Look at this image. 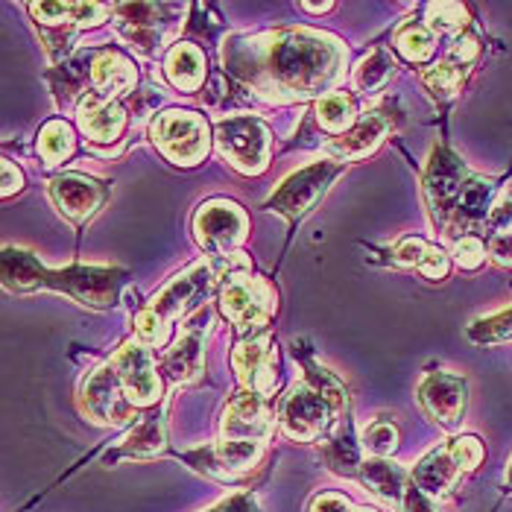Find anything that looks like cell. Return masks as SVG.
I'll list each match as a JSON object with an SVG mask.
<instances>
[{"label": "cell", "instance_id": "obj_1", "mask_svg": "<svg viewBox=\"0 0 512 512\" xmlns=\"http://www.w3.org/2000/svg\"><path fill=\"white\" fill-rule=\"evenodd\" d=\"M346 59L349 50L334 36L305 27L237 36L226 44V68L267 103H296L334 88Z\"/></svg>", "mask_w": 512, "mask_h": 512}, {"label": "cell", "instance_id": "obj_2", "mask_svg": "<svg viewBox=\"0 0 512 512\" xmlns=\"http://www.w3.org/2000/svg\"><path fill=\"white\" fill-rule=\"evenodd\" d=\"M126 281L123 270L112 267H68V270H47L39 264V258L27 249H3V284L6 290H56L71 296L74 302L94 308V311H109L120 299V287Z\"/></svg>", "mask_w": 512, "mask_h": 512}, {"label": "cell", "instance_id": "obj_3", "mask_svg": "<svg viewBox=\"0 0 512 512\" xmlns=\"http://www.w3.org/2000/svg\"><path fill=\"white\" fill-rule=\"evenodd\" d=\"M214 144L235 170L246 176H258L270 164L273 132L264 120L240 115V118L220 120L214 126Z\"/></svg>", "mask_w": 512, "mask_h": 512}, {"label": "cell", "instance_id": "obj_4", "mask_svg": "<svg viewBox=\"0 0 512 512\" xmlns=\"http://www.w3.org/2000/svg\"><path fill=\"white\" fill-rule=\"evenodd\" d=\"M150 135L158 153L179 167H194L211 153V129L197 112H182V109L161 112L153 120Z\"/></svg>", "mask_w": 512, "mask_h": 512}, {"label": "cell", "instance_id": "obj_5", "mask_svg": "<svg viewBox=\"0 0 512 512\" xmlns=\"http://www.w3.org/2000/svg\"><path fill=\"white\" fill-rule=\"evenodd\" d=\"M220 314L232 319L240 334H255L276 314V293L264 278L229 273L220 284Z\"/></svg>", "mask_w": 512, "mask_h": 512}, {"label": "cell", "instance_id": "obj_6", "mask_svg": "<svg viewBox=\"0 0 512 512\" xmlns=\"http://www.w3.org/2000/svg\"><path fill=\"white\" fill-rule=\"evenodd\" d=\"M79 410L85 419H91L94 425H103V428H123V425H138V407L129 404V398L120 387L118 372L109 363L97 366L85 381H82V390H79Z\"/></svg>", "mask_w": 512, "mask_h": 512}, {"label": "cell", "instance_id": "obj_7", "mask_svg": "<svg viewBox=\"0 0 512 512\" xmlns=\"http://www.w3.org/2000/svg\"><path fill=\"white\" fill-rule=\"evenodd\" d=\"M249 217L232 199H208L194 214V237L197 243L217 258L237 255V246L246 240Z\"/></svg>", "mask_w": 512, "mask_h": 512}, {"label": "cell", "instance_id": "obj_8", "mask_svg": "<svg viewBox=\"0 0 512 512\" xmlns=\"http://www.w3.org/2000/svg\"><path fill=\"white\" fill-rule=\"evenodd\" d=\"M343 161H314L296 173H290L278 191L270 197L267 208L284 214L287 220H302L319 199L325 197V191L331 188V182L343 173Z\"/></svg>", "mask_w": 512, "mask_h": 512}, {"label": "cell", "instance_id": "obj_9", "mask_svg": "<svg viewBox=\"0 0 512 512\" xmlns=\"http://www.w3.org/2000/svg\"><path fill=\"white\" fill-rule=\"evenodd\" d=\"M469 176L472 173L466 170V164L448 147H436L431 153L428 170H425V199H428V208H431L436 226L448 229L451 214L457 208V199L463 194Z\"/></svg>", "mask_w": 512, "mask_h": 512}, {"label": "cell", "instance_id": "obj_10", "mask_svg": "<svg viewBox=\"0 0 512 512\" xmlns=\"http://www.w3.org/2000/svg\"><path fill=\"white\" fill-rule=\"evenodd\" d=\"M211 287H214V267L208 261H197L185 273L170 278V284L158 293L147 308L156 311L170 325L176 319H188V316L202 311V302L208 299Z\"/></svg>", "mask_w": 512, "mask_h": 512}, {"label": "cell", "instance_id": "obj_11", "mask_svg": "<svg viewBox=\"0 0 512 512\" xmlns=\"http://www.w3.org/2000/svg\"><path fill=\"white\" fill-rule=\"evenodd\" d=\"M334 413L337 410L328 404V398H322L314 387H308L302 381L281 401L278 422H281V431L290 439H296V442H316L319 436L328 431Z\"/></svg>", "mask_w": 512, "mask_h": 512}, {"label": "cell", "instance_id": "obj_12", "mask_svg": "<svg viewBox=\"0 0 512 512\" xmlns=\"http://www.w3.org/2000/svg\"><path fill=\"white\" fill-rule=\"evenodd\" d=\"M112 366L118 372L120 387L129 398L132 407L147 410L158 404L161 398V378L156 372V360L150 346H144L141 340H129L118 355L112 357Z\"/></svg>", "mask_w": 512, "mask_h": 512}, {"label": "cell", "instance_id": "obj_13", "mask_svg": "<svg viewBox=\"0 0 512 512\" xmlns=\"http://www.w3.org/2000/svg\"><path fill=\"white\" fill-rule=\"evenodd\" d=\"M118 36L132 50H138L141 56H156L164 50V44L173 39V21H161V15L167 12V6L156 3H126L118 6Z\"/></svg>", "mask_w": 512, "mask_h": 512}, {"label": "cell", "instance_id": "obj_14", "mask_svg": "<svg viewBox=\"0 0 512 512\" xmlns=\"http://www.w3.org/2000/svg\"><path fill=\"white\" fill-rule=\"evenodd\" d=\"M232 366L240 384L246 387V393L270 395L276 390L278 352L270 334H252L240 340L232 352Z\"/></svg>", "mask_w": 512, "mask_h": 512}, {"label": "cell", "instance_id": "obj_15", "mask_svg": "<svg viewBox=\"0 0 512 512\" xmlns=\"http://www.w3.org/2000/svg\"><path fill=\"white\" fill-rule=\"evenodd\" d=\"M416 398H419L422 410L428 413V419H434L436 425H442L445 431H454L466 416L469 387L463 378H457L451 372H431L419 384Z\"/></svg>", "mask_w": 512, "mask_h": 512}, {"label": "cell", "instance_id": "obj_16", "mask_svg": "<svg viewBox=\"0 0 512 512\" xmlns=\"http://www.w3.org/2000/svg\"><path fill=\"white\" fill-rule=\"evenodd\" d=\"M211 322H214V311L211 308H202V311L185 319L176 343L164 355V372L173 381L185 384V381L199 378V372H202V349H205V337L211 331Z\"/></svg>", "mask_w": 512, "mask_h": 512}, {"label": "cell", "instance_id": "obj_17", "mask_svg": "<svg viewBox=\"0 0 512 512\" xmlns=\"http://www.w3.org/2000/svg\"><path fill=\"white\" fill-rule=\"evenodd\" d=\"M273 434V419L267 410L264 395H235L220 419V439H240V442H267Z\"/></svg>", "mask_w": 512, "mask_h": 512}, {"label": "cell", "instance_id": "obj_18", "mask_svg": "<svg viewBox=\"0 0 512 512\" xmlns=\"http://www.w3.org/2000/svg\"><path fill=\"white\" fill-rule=\"evenodd\" d=\"M267 442H240V439H220L211 448H202L197 454H188V460L202 469V472L223 477V480H235L240 474H246L264 454Z\"/></svg>", "mask_w": 512, "mask_h": 512}, {"label": "cell", "instance_id": "obj_19", "mask_svg": "<svg viewBox=\"0 0 512 512\" xmlns=\"http://www.w3.org/2000/svg\"><path fill=\"white\" fill-rule=\"evenodd\" d=\"M106 194L109 191L103 182L82 173H62L50 182V197L71 223H85L94 217V211L106 202Z\"/></svg>", "mask_w": 512, "mask_h": 512}, {"label": "cell", "instance_id": "obj_20", "mask_svg": "<svg viewBox=\"0 0 512 512\" xmlns=\"http://www.w3.org/2000/svg\"><path fill=\"white\" fill-rule=\"evenodd\" d=\"M495 194H498V182L492 179H483V176H469L463 194L457 199V208L451 214V223H448V235L460 237L466 232H472L477 226H486L492 211H495Z\"/></svg>", "mask_w": 512, "mask_h": 512}, {"label": "cell", "instance_id": "obj_21", "mask_svg": "<svg viewBox=\"0 0 512 512\" xmlns=\"http://www.w3.org/2000/svg\"><path fill=\"white\" fill-rule=\"evenodd\" d=\"M77 123L94 144H115L126 129V112L120 109V103L91 91L79 100Z\"/></svg>", "mask_w": 512, "mask_h": 512}, {"label": "cell", "instance_id": "obj_22", "mask_svg": "<svg viewBox=\"0 0 512 512\" xmlns=\"http://www.w3.org/2000/svg\"><path fill=\"white\" fill-rule=\"evenodd\" d=\"M360 480L372 489L375 498H381L387 507L401 510V504L407 501L413 483V474H407L398 463L384 460V457H372L360 466Z\"/></svg>", "mask_w": 512, "mask_h": 512}, {"label": "cell", "instance_id": "obj_23", "mask_svg": "<svg viewBox=\"0 0 512 512\" xmlns=\"http://www.w3.org/2000/svg\"><path fill=\"white\" fill-rule=\"evenodd\" d=\"M390 132V118L381 115V112H372L369 118L357 120V126L352 132L334 138L331 144H325V153L334 156L337 161H357V158H366L369 153H375V147L387 138Z\"/></svg>", "mask_w": 512, "mask_h": 512}, {"label": "cell", "instance_id": "obj_24", "mask_svg": "<svg viewBox=\"0 0 512 512\" xmlns=\"http://www.w3.org/2000/svg\"><path fill=\"white\" fill-rule=\"evenodd\" d=\"M208 74V59L205 53L199 50L197 44H188V41H179L170 47L167 59H164V77L170 79L173 88L185 91V94H194L199 91V85L205 82Z\"/></svg>", "mask_w": 512, "mask_h": 512}, {"label": "cell", "instance_id": "obj_25", "mask_svg": "<svg viewBox=\"0 0 512 512\" xmlns=\"http://www.w3.org/2000/svg\"><path fill=\"white\" fill-rule=\"evenodd\" d=\"M413 483L428 495V498H442V495H448L451 489H454V483L460 480V466L454 463V457L448 454V445H442V448H434V451H428L419 463H416V469H413Z\"/></svg>", "mask_w": 512, "mask_h": 512}, {"label": "cell", "instance_id": "obj_26", "mask_svg": "<svg viewBox=\"0 0 512 512\" xmlns=\"http://www.w3.org/2000/svg\"><path fill=\"white\" fill-rule=\"evenodd\" d=\"M88 77H91L94 94L112 100V94H129L135 88L138 74H135V68H132V62L126 56H120L115 50H103L91 62V74Z\"/></svg>", "mask_w": 512, "mask_h": 512}, {"label": "cell", "instance_id": "obj_27", "mask_svg": "<svg viewBox=\"0 0 512 512\" xmlns=\"http://www.w3.org/2000/svg\"><path fill=\"white\" fill-rule=\"evenodd\" d=\"M164 442H167V425H164V416H158L156 413V416L141 419L106 460L115 463V460H123V457H126V460L156 457L158 451H164Z\"/></svg>", "mask_w": 512, "mask_h": 512}, {"label": "cell", "instance_id": "obj_28", "mask_svg": "<svg viewBox=\"0 0 512 512\" xmlns=\"http://www.w3.org/2000/svg\"><path fill=\"white\" fill-rule=\"evenodd\" d=\"M316 120L331 135H346L357 126L355 100L346 91H331L316 100Z\"/></svg>", "mask_w": 512, "mask_h": 512}, {"label": "cell", "instance_id": "obj_29", "mask_svg": "<svg viewBox=\"0 0 512 512\" xmlns=\"http://www.w3.org/2000/svg\"><path fill=\"white\" fill-rule=\"evenodd\" d=\"M395 74V59L390 50H384V47H378V50H372L369 56H363L360 62H357L355 74H352V85H355V91L360 94H372V91H378V88H384Z\"/></svg>", "mask_w": 512, "mask_h": 512}, {"label": "cell", "instance_id": "obj_30", "mask_svg": "<svg viewBox=\"0 0 512 512\" xmlns=\"http://www.w3.org/2000/svg\"><path fill=\"white\" fill-rule=\"evenodd\" d=\"M393 47L398 50V56H401L404 62H413V65H419V62H428V59L434 56L436 39H434V33H431V27H428V24L407 21V24H401V27L395 30Z\"/></svg>", "mask_w": 512, "mask_h": 512}, {"label": "cell", "instance_id": "obj_31", "mask_svg": "<svg viewBox=\"0 0 512 512\" xmlns=\"http://www.w3.org/2000/svg\"><path fill=\"white\" fill-rule=\"evenodd\" d=\"M77 150V135L71 129V123L65 120H50L44 123L39 132V156L44 158L47 167L62 164L65 158H71V153Z\"/></svg>", "mask_w": 512, "mask_h": 512}, {"label": "cell", "instance_id": "obj_32", "mask_svg": "<svg viewBox=\"0 0 512 512\" xmlns=\"http://www.w3.org/2000/svg\"><path fill=\"white\" fill-rule=\"evenodd\" d=\"M466 74H469L466 65H457V62H451V59H442L439 65L428 68V71L422 74V79H425L428 91L434 94L436 100H451V97L463 88Z\"/></svg>", "mask_w": 512, "mask_h": 512}, {"label": "cell", "instance_id": "obj_33", "mask_svg": "<svg viewBox=\"0 0 512 512\" xmlns=\"http://www.w3.org/2000/svg\"><path fill=\"white\" fill-rule=\"evenodd\" d=\"M325 457L331 463V469L337 474H355V469L360 472V457H357V445L355 434H352V425H340V431L331 436V442L325 445Z\"/></svg>", "mask_w": 512, "mask_h": 512}, {"label": "cell", "instance_id": "obj_34", "mask_svg": "<svg viewBox=\"0 0 512 512\" xmlns=\"http://www.w3.org/2000/svg\"><path fill=\"white\" fill-rule=\"evenodd\" d=\"M425 21L431 27V33L442 36H463L466 24H469V9L463 3H431L425 9Z\"/></svg>", "mask_w": 512, "mask_h": 512}, {"label": "cell", "instance_id": "obj_35", "mask_svg": "<svg viewBox=\"0 0 512 512\" xmlns=\"http://www.w3.org/2000/svg\"><path fill=\"white\" fill-rule=\"evenodd\" d=\"M305 384H308V387H314L316 393L322 395V398H328V404H331L337 413L349 404L346 387H343V384H340L328 369H322L319 363L308 360V357H305Z\"/></svg>", "mask_w": 512, "mask_h": 512}, {"label": "cell", "instance_id": "obj_36", "mask_svg": "<svg viewBox=\"0 0 512 512\" xmlns=\"http://www.w3.org/2000/svg\"><path fill=\"white\" fill-rule=\"evenodd\" d=\"M469 337L474 343H507V340H512V308L504 314L474 322L469 328Z\"/></svg>", "mask_w": 512, "mask_h": 512}, {"label": "cell", "instance_id": "obj_37", "mask_svg": "<svg viewBox=\"0 0 512 512\" xmlns=\"http://www.w3.org/2000/svg\"><path fill=\"white\" fill-rule=\"evenodd\" d=\"M363 448L372 454V457H390L395 448H398V431H395V425L390 422H375V425H369L366 428V434H363Z\"/></svg>", "mask_w": 512, "mask_h": 512}, {"label": "cell", "instance_id": "obj_38", "mask_svg": "<svg viewBox=\"0 0 512 512\" xmlns=\"http://www.w3.org/2000/svg\"><path fill=\"white\" fill-rule=\"evenodd\" d=\"M448 454L454 457L460 472H474L483 463V457H486L483 442L477 436H457V439H451L448 442Z\"/></svg>", "mask_w": 512, "mask_h": 512}, {"label": "cell", "instance_id": "obj_39", "mask_svg": "<svg viewBox=\"0 0 512 512\" xmlns=\"http://www.w3.org/2000/svg\"><path fill=\"white\" fill-rule=\"evenodd\" d=\"M451 255H454L457 267H463V270H477V267H483V261H486V255H489V246H486L477 235H463L460 240H454Z\"/></svg>", "mask_w": 512, "mask_h": 512}, {"label": "cell", "instance_id": "obj_40", "mask_svg": "<svg viewBox=\"0 0 512 512\" xmlns=\"http://www.w3.org/2000/svg\"><path fill=\"white\" fill-rule=\"evenodd\" d=\"M135 334H138V340L144 346H164V340H167V322L156 311L144 308L141 314L135 316Z\"/></svg>", "mask_w": 512, "mask_h": 512}, {"label": "cell", "instance_id": "obj_41", "mask_svg": "<svg viewBox=\"0 0 512 512\" xmlns=\"http://www.w3.org/2000/svg\"><path fill=\"white\" fill-rule=\"evenodd\" d=\"M428 255V243L422 237H404L393 249V261L398 267H419Z\"/></svg>", "mask_w": 512, "mask_h": 512}, {"label": "cell", "instance_id": "obj_42", "mask_svg": "<svg viewBox=\"0 0 512 512\" xmlns=\"http://www.w3.org/2000/svg\"><path fill=\"white\" fill-rule=\"evenodd\" d=\"M419 270L431 278V281H439V278L448 276V270H451V258H448V252H445L442 246H428V255L422 258Z\"/></svg>", "mask_w": 512, "mask_h": 512}, {"label": "cell", "instance_id": "obj_43", "mask_svg": "<svg viewBox=\"0 0 512 512\" xmlns=\"http://www.w3.org/2000/svg\"><path fill=\"white\" fill-rule=\"evenodd\" d=\"M477 53H480V44H477V39L469 36V33H463V36H457L454 44H451L448 59H451V62H457V65H466V68H469L474 59H477Z\"/></svg>", "mask_w": 512, "mask_h": 512}, {"label": "cell", "instance_id": "obj_44", "mask_svg": "<svg viewBox=\"0 0 512 512\" xmlns=\"http://www.w3.org/2000/svg\"><path fill=\"white\" fill-rule=\"evenodd\" d=\"M308 512H357V507L346 498V495H337V492H322L311 501V510Z\"/></svg>", "mask_w": 512, "mask_h": 512}, {"label": "cell", "instance_id": "obj_45", "mask_svg": "<svg viewBox=\"0 0 512 512\" xmlns=\"http://www.w3.org/2000/svg\"><path fill=\"white\" fill-rule=\"evenodd\" d=\"M489 258L498 267H512V232L489 235Z\"/></svg>", "mask_w": 512, "mask_h": 512}, {"label": "cell", "instance_id": "obj_46", "mask_svg": "<svg viewBox=\"0 0 512 512\" xmlns=\"http://www.w3.org/2000/svg\"><path fill=\"white\" fill-rule=\"evenodd\" d=\"M489 235H501V232H512V197L501 199L489 217Z\"/></svg>", "mask_w": 512, "mask_h": 512}, {"label": "cell", "instance_id": "obj_47", "mask_svg": "<svg viewBox=\"0 0 512 512\" xmlns=\"http://www.w3.org/2000/svg\"><path fill=\"white\" fill-rule=\"evenodd\" d=\"M0 170H3V197L18 194V191L24 188V173H21L12 161H3Z\"/></svg>", "mask_w": 512, "mask_h": 512}, {"label": "cell", "instance_id": "obj_48", "mask_svg": "<svg viewBox=\"0 0 512 512\" xmlns=\"http://www.w3.org/2000/svg\"><path fill=\"white\" fill-rule=\"evenodd\" d=\"M208 512H255V507H252V501H249V498L235 495V498L223 501L220 507H214V510H208Z\"/></svg>", "mask_w": 512, "mask_h": 512}, {"label": "cell", "instance_id": "obj_49", "mask_svg": "<svg viewBox=\"0 0 512 512\" xmlns=\"http://www.w3.org/2000/svg\"><path fill=\"white\" fill-rule=\"evenodd\" d=\"M299 6H302L305 12H311V15H325V12L334 9V3H328V0H325V3H299Z\"/></svg>", "mask_w": 512, "mask_h": 512}, {"label": "cell", "instance_id": "obj_50", "mask_svg": "<svg viewBox=\"0 0 512 512\" xmlns=\"http://www.w3.org/2000/svg\"><path fill=\"white\" fill-rule=\"evenodd\" d=\"M357 512H378V510H369V507H357Z\"/></svg>", "mask_w": 512, "mask_h": 512}, {"label": "cell", "instance_id": "obj_51", "mask_svg": "<svg viewBox=\"0 0 512 512\" xmlns=\"http://www.w3.org/2000/svg\"><path fill=\"white\" fill-rule=\"evenodd\" d=\"M510 486H512V466H510Z\"/></svg>", "mask_w": 512, "mask_h": 512}]
</instances>
